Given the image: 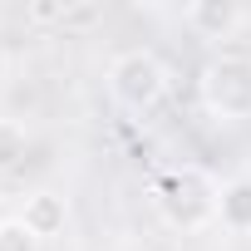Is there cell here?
Wrapping results in <instances>:
<instances>
[{
  "mask_svg": "<svg viewBox=\"0 0 251 251\" xmlns=\"http://www.w3.org/2000/svg\"><path fill=\"white\" fill-rule=\"evenodd\" d=\"M217 197H222V182L207 173V168H163L148 187V202L153 212L173 226V231H207L217 226Z\"/></svg>",
  "mask_w": 251,
  "mask_h": 251,
  "instance_id": "cell-1",
  "label": "cell"
},
{
  "mask_svg": "<svg viewBox=\"0 0 251 251\" xmlns=\"http://www.w3.org/2000/svg\"><path fill=\"white\" fill-rule=\"evenodd\" d=\"M103 79H108V99L133 118L158 113V103L168 99V64L153 50H118Z\"/></svg>",
  "mask_w": 251,
  "mask_h": 251,
  "instance_id": "cell-2",
  "label": "cell"
},
{
  "mask_svg": "<svg viewBox=\"0 0 251 251\" xmlns=\"http://www.w3.org/2000/svg\"><path fill=\"white\" fill-rule=\"evenodd\" d=\"M197 94L217 123L251 118V59L246 54H212L197 74Z\"/></svg>",
  "mask_w": 251,
  "mask_h": 251,
  "instance_id": "cell-3",
  "label": "cell"
},
{
  "mask_svg": "<svg viewBox=\"0 0 251 251\" xmlns=\"http://www.w3.org/2000/svg\"><path fill=\"white\" fill-rule=\"evenodd\" d=\"M20 226L40 241V246H50V241H59L64 231H69V197L64 192H50V187H40V192H25V202H20Z\"/></svg>",
  "mask_w": 251,
  "mask_h": 251,
  "instance_id": "cell-4",
  "label": "cell"
},
{
  "mask_svg": "<svg viewBox=\"0 0 251 251\" xmlns=\"http://www.w3.org/2000/svg\"><path fill=\"white\" fill-rule=\"evenodd\" d=\"M246 10L231 5V0H192V5H182V25L197 35V40H231L241 30Z\"/></svg>",
  "mask_w": 251,
  "mask_h": 251,
  "instance_id": "cell-5",
  "label": "cell"
},
{
  "mask_svg": "<svg viewBox=\"0 0 251 251\" xmlns=\"http://www.w3.org/2000/svg\"><path fill=\"white\" fill-rule=\"evenodd\" d=\"M217 226L231 236H251V177H226L217 197Z\"/></svg>",
  "mask_w": 251,
  "mask_h": 251,
  "instance_id": "cell-6",
  "label": "cell"
},
{
  "mask_svg": "<svg viewBox=\"0 0 251 251\" xmlns=\"http://www.w3.org/2000/svg\"><path fill=\"white\" fill-rule=\"evenodd\" d=\"M25 153H30V128L20 118H0V177L15 173L25 163Z\"/></svg>",
  "mask_w": 251,
  "mask_h": 251,
  "instance_id": "cell-7",
  "label": "cell"
},
{
  "mask_svg": "<svg viewBox=\"0 0 251 251\" xmlns=\"http://www.w3.org/2000/svg\"><path fill=\"white\" fill-rule=\"evenodd\" d=\"M0 251H40V241L20 226V217H0Z\"/></svg>",
  "mask_w": 251,
  "mask_h": 251,
  "instance_id": "cell-8",
  "label": "cell"
}]
</instances>
